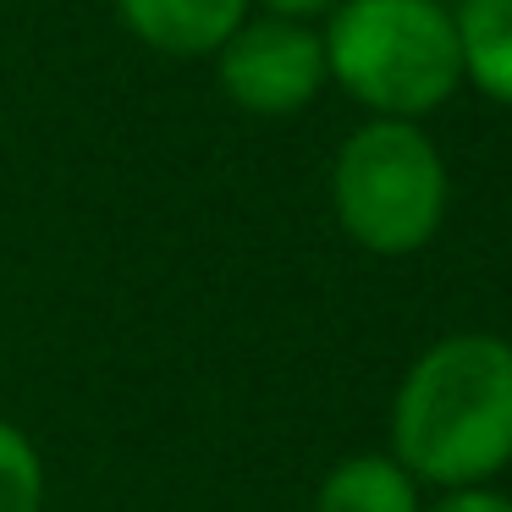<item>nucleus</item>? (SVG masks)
Returning <instances> with one entry per match:
<instances>
[{
  "label": "nucleus",
  "mask_w": 512,
  "mask_h": 512,
  "mask_svg": "<svg viewBox=\"0 0 512 512\" xmlns=\"http://www.w3.org/2000/svg\"><path fill=\"white\" fill-rule=\"evenodd\" d=\"M391 457L435 490H479L512 463L507 336L457 331L413 358L391 397Z\"/></svg>",
  "instance_id": "f257e3e1"
},
{
  "label": "nucleus",
  "mask_w": 512,
  "mask_h": 512,
  "mask_svg": "<svg viewBox=\"0 0 512 512\" xmlns=\"http://www.w3.org/2000/svg\"><path fill=\"white\" fill-rule=\"evenodd\" d=\"M320 39L331 83L369 116L419 122L463 83L452 6L441 0H336Z\"/></svg>",
  "instance_id": "f03ea898"
},
{
  "label": "nucleus",
  "mask_w": 512,
  "mask_h": 512,
  "mask_svg": "<svg viewBox=\"0 0 512 512\" xmlns=\"http://www.w3.org/2000/svg\"><path fill=\"white\" fill-rule=\"evenodd\" d=\"M446 199H452V177H446L435 138L419 122L369 116L336 149L331 210H336V226L364 254H380V259L419 254L441 232Z\"/></svg>",
  "instance_id": "7ed1b4c3"
},
{
  "label": "nucleus",
  "mask_w": 512,
  "mask_h": 512,
  "mask_svg": "<svg viewBox=\"0 0 512 512\" xmlns=\"http://www.w3.org/2000/svg\"><path fill=\"white\" fill-rule=\"evenodd\" d=\"M215 78L226 100L254 116H292L314 105V94L331 83L325 72V39L298 17H248L221 50H215Z\"/></svg>",
  "instance_id": "20e7f679"
},
{
  "label": "nucleus",
  "mask_w": 512,
  "mask_h": 512,
  "mask_svg": "<svg viewBox=\"0 0 512 512\" xmlns=\"http://www.w3.org/2000/svg\"><path fill=\"white\" fill-rule=\"evenodd\" d=\"M254 0H116V17L138 45L160 56H215L237 28L248 23Z\"/></svg>",
  "instance_id": "39448f33"
},
{
  "label": "nucleus",
  "mask_w": 512,
  "mask_h": 512,
  "mask_svg": "<svg viewBox=\"0 0 512 512\" xmlns=\"http://www.w3.org/2000/svg\"><path fill=\"white\" fill-rule=\"evenodd\" d=\"M314 512H424L419 479L391 452H353L320 479Z\"/></svg>",
  "instance_id": "423d86ee"
},
{
  "label": "nucleus",
  "mask_w": 512,
  "mask_h": 512,
  "mask_svg": "<svg viewBox=\"0 0 512 512\" xmlns=\"http://www.w3.org/2000/svg\"><path fill=\"white\" fill-rule=\"evenodd\" d=\"M452 28L463 83H474L496 105H512V0H457Z\"/></svg>",
  "instance_id": "0eeeda50"
},
{
  "label": "nucleus",
  "mask_w": 512,
  "mask_h": 512,
  "mask_svg": "<svg viewBox=\"0 0 512 512\" xmlns=\"http://www.w3.org/2000/svg\"><path fill=\"white\" fill-rule=\"evenodd\" d=\"M0 512H45V457L12 419H0Z\"/></svg>",
  "instance_id": "6e6552de"
},
{
  "label": "nucleus",
  "mask_w": 512,
  "mask_h": 512,
  "mask_svg": "<svg viewBox=\"0 0 512 512\" xmlns=\"http://www.w3.org/2000/svg\"><path fill=\"white\" fill-rule=\"evenodd\" d=\"M424 512H512V496H501V490L479 485V490H446L435 507Z\"/></svg>",
  "instance_id": "1a4fd4ad"
},
{
  "label": "nucleus",
  "mask_w": 512,
  "mask_h": 512,
  "mask_svg": "<svg viewBox=\"0 0 512 512\" xmlns=\"http://www.w3.org/2000/svg\"><path fill=\"white\" fill-rule=\"evenodd\" d=\"M270 17H298V23H309V17H325L336 6V0H259Z\"/></svg>",
  "instance_id": "9d476101"
}]
</instances>
